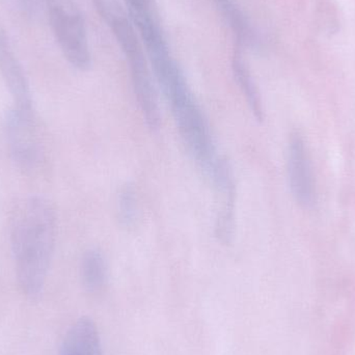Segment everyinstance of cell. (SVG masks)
Returning <instances> with one entry per match:
<instances>
[{
    "label": "cell",
    "instance_id": "obj_1",
    "mask_svg": "<svg viewBox=\"0 0 355 355\" xmlns=\"http://www.w3.org/2000/svg\"><path fill=\"white\" fill-rule=\"evenodd\" d=\"M58 239V217L51 202L41 196L23 198L12 211L10 243L17 282L27 300L43 294Z\"/></svg>",
    "mask_w": 355,
    "mask_h": 355
},
{
    "label": "cell",
    "instance_id": "obj_2",
    "mask_svg": "<svg viewBox=\"0 0 355 355\" xmlns=\"http://www.w3.org/2000/svg\"><path fill=\"white\" fill-rule=\"evenodd\" d=\"M100 17L112 31L126 58L135 99L148 128L158 130L162 123L159 100L141 40L130 18L116 0H92Z\"/></svg>",
    "mask_w": 355,
    "mask_h": 355
},
{
    "label": "cell",
    "instance_id": "obj_3",
    "mask_svg": "<svg viewBox=\"0 0 355 355\" xmlns=\"http://www.w3.org/2000/svg\"><path fill=\"white\" fill-rule=\"evenodd\" d=\"M47 17L69 64L85 72L92 67L85 17L73 0H48Z\"/></svg>",
    "mask_w": 355,
    "mask_h": 355
},
{
    "label": "cell",
    "instance_id": "obj_4",
    "mask_svg": "<svg viewBox=\"0 0 355 355\" xmlns=\"http://www.w3.org/2000/svg\"><path fill=\"white\" fill-rule=\"evenodd\" d=\"M4 135L15 166L25 174H35L44 162V148L35 110L12 106L4 116Z\"/></svg>",
    "mask_w": 355,
    "mask_h": 355
},
{
    "label": "cell",
    "instance_id": "obj_5",
    "mask_svg": "<svg viewBox=\"0 0 355 355\" xmlns=\"http://www.w3.org/2000/svg\"><path fill=\"white\" fill-rule=\"evenodd\" d=\"M288 177L290 189L297 204L310 208L315 202V186L308 150L300 133H293L288 146Z\"/></svg>",
    "mask_w": 355,
    "mask_h": 355
},
{
    "label": "cell",
    "instance_id": "obj_6",
    "mask_svg": "<svg viewBox=\"0 0 355 355\" xmlns=\"http://www.w3.org/2000/svg\"><path fill=\"white\" fill-rule=\"evenodd\" d=\"M0 75L14 100V106L33 107V94L26 73L17 58L4 29L0 26Z\"/></svg>",
    "mask_w": 355,
    "mask_h": 355
},
{
    "label": "cell",
    "instance_id": "obj_7",
    "mask_svg": "<svg viewBox=\"0 0 355 355\" xmlns=\"http://www.w3.org/2000/svg\"><path fill=\"white\" fill-rule=\"evenodd\" d=\"M60 355H103L97 325L89 317H81L68 329Z\"/></svg>",
    "mask_w": 355,
    "mask_h": 355
},
{
    "label": "cell",
    "instance_id": "obj_8",
    "mask_svg": "<svg viewBox=\"0 0 355 355\" xmlns=\"http://www.w3.org/2000/svg\"><path fill=\"white\" fill-rule=\"evenodd\" d=\"M212 2L231 28L235 37V47L245 50L258 46L256 31L237 0H212Z\"/></svg>",
    "mask_w": 355,
    "mask_h": 355
},
{
    "label": "cell",
    "instance_id": "obj_9",
    "mask_svg": "<svg viewBox=\"0 0 355 355\" xmlns=\"http://www.w3.org/2000/svg\"><path fill=\"white\" fill-rule=\"evenodd\" d=\"M244 51L245 50L242 48L235 47L233 60H232V70H233L236 83L239 85L240 91L245 97L250 112L254 114V119L261 123L264 120L262 98H261L256 81L250 72V66L246 62Z\"/></svg>",
    "mask_w": 355,
    "mask_h": 355
},
{
    "label": "cell",
    "instance_id": "obj_10",
    "mask_svg": "<svg viewBox=\"0 0 355 355\" xmlns=\"http://www.w3.org/2000/svg\"><path fill=\"white\" fill-rule=\"evenodd\" d=\"M80 279L87 292L101 291L108 279V263L98 248H89L83 254L80 262Z\"/></svg>",
    "mask_w": 355,
    "mask_h": 355
},
{
    "label": "cell",
    "instance_id": "obj_11",
    "mask_svg": "<svg viewBox=\"0 0 355 355\" xmlns=\"http://www.w3.org/2000/svg\"><path fill=\"white\" fill-rule=\"evenodd\" d=\"M139 200L137 190L130 183L121 187L118 196V218L122 227L126 229L135 227L139 220Z\"/></svg>",
    "mask_w": 355,
    "mask_h": 355
},
{
    "label": "cell",
    "instance_id": "obj_12",
    "mask_svg": "<svg viewBox=\"0 0 355 355\" xmlns=\"http://www.w3.org/2000/svg\"><path fill=\"white\" fill-rule=\"evenodd\" d=\"M12 2L25 18L37 21L47 16L48 0H12Z\"/></svg>",
    "mask_w": 355,
    "mask_h": 355
}]
</instances>
